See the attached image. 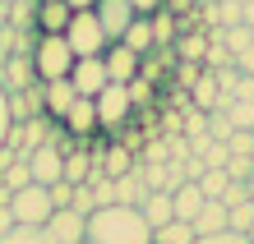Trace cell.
I'll return each mask as SVG.
<instances>
[{"mask_svg": "<svg viewBox=\"0 0 254 244\" xmlns=\"http://www.w3.org/2000/svg\"><path fill=\"white\" fill-rule=\"evenodd\" d=\"M88 244H153V226L143 221L139 207L129 203H107L88 212Z\"/></svg>", "mask_w": 254, "mask_h": 244, "instance_id": "obj_1", "label": "cell"}, {"mask_svg": "<svg viewBox=\"0 0 254 244\" xmlns=\"http://www.w3.org/2000/svg\"><path fill=\"white\" fill-rule=\"evenodd\" d=\"M28 60H33V74L42 83L47 79H69V69H74V51H69L65 33H37Z\"/></svg>", "mask_w": 254, "mask_h": 244, "instance_id": "obj_2", "label": "cell"}, {"mask_svg": "<svg viewBox=\"0 0 254 244\" xmlns=\"http://www.w3.org/2000/svg\"><path fill=\"white\" fill-rule=\"evenodd\" d=\"M65 42H69L74 60H79V55H102V51L111 47V37L102 33V23H97V14H93V9H74V14H69V23H65Z\"/></svg>", "mask_w": 254, "mask_h": 244, "instance_id": "obj_3", "label": "cell"}, {"mask_svg": "<svg viewBox=\"0 0 254 244\" xmlns=\"http://www.w3.org/2000/svg\"><path fill=\"white\" fill-rule=\"evenodd\" d=\"M51 212H56V203H51L47 185H37V180H28L23 189L9 194V217H14V226H47Z\"/></svg>", "mask_w": 254, "mask_h": 244, "instance_id": "obj_4", "label": "cell"}, {"mask_svg": "<svg viewBox=\"0 0 254 244\" xmlns=\"http://www.w3.org/2000/svg\"><path fill=\"white\" fill-rule=\"evenodd\" d=\"M93 106H97V129H107L111 139L125 129V120L134 115V106H129V93H125V83H107L102 93L93 97Z\"/></svg>", "mask_w": 254, "mask_h": 244, "instance_id": "obj_5", "label": "cell"}, {"mask_svg": "<svg viewBox=\"0 0 254 244\" xmlns=\"http://www.w3.org/2000/svg\"><path fill=\"white\" fill-rule=\"evenodd\" d=\"M28 161V175L37 180V185H56V180H65V147L61 143H37L33 152H23Z\"/></svg>", "mask_w": 254, "mask_h": 244, "instance_id": "obj_6", "label": "cell"}, {"mask_svg": "<svg viewBox=\"0 0 254 244\" xmlns=\"http://www.w3.org/2000/svg\"><path fill=\"white\" fill-rule=\"evenodd\" d=\"M42 231L51 235V244H83V235H88V217H83V212H74V207H56Z\"/></svg>", "mask_w": 254, "mask_h": 244, "instance_id": "obj_7", "label": "cell"}, {"mask_svg": "<svg viewBox=\"0 0 254 244\" xmlns=\"http://www.w3.org/2000/svg\"><path fill=\"white\" fill-rule=\"evenodd\" d=\"M56 125H61L74 143H88L97 134V106H93V97H74V106L56 120Z\"/></svg>", "mask_w": 254, "mask_h": 244, "instance_id": "obj_8", "label": "cell"}, {"mask_svg": "<svg viewBox=\"0 0 254 244\" xmlns=\"http://www.w3.org/2000/svg\"><path fill=\"white\" fill-rule=\"evenodd\" d=\"M69 83H74V93H79V97H97L102 88L111 83L102 55H79V60H74V69H69Z\"/></svg>", "mask_w": 254, "mask_h": 244, "instance_id": "obj_9", "label": "cell"}, {"mask_svg": "<svg viewBox=\"0 0 254 244\" xmlns=\"http://www.w3.org/2000/svg\"><path fill=\"white\" fill-rule=\"evenodd\" d=\"M93 14H97L102 33H107L111 42H121V33H125V28H129L134 19H139L129 0H97V5H93Z\"/></svg>", "mask_w": 254, "mask_h": 244, "instance_id": "obj_10", "label": "cell"}, {"mask_svg": "<svg viewBox=\"0 0 254 244\" xmlns=\"http://www.w3.org/2000/svg\"><path fill=\"white\" fill-rule=\"evenodd\" d=\"M74 97H79V93H74L69 79H47V83H42V115H47V120H61L69 106H74Z\"/></svg>", "mask_w": 254, "mask_h": 244, "instance_id": "obj_11", "label": "cell"}, {"mask_svg": "<svg viewBox=\"0 0 254 244\" xmlns=\"http://www.w3.org/2000/svg\"><path fill=\"white\" fill-rule=\"evenodd\" d=\"M102 65H107L111 83H129L134 74H139V55H134L129 47H121V42H111V47L102 51Z\"/></svg>", "mask_w": 254, "mask_h": 244, "instance_id": "obj_12", "label": "cell"}, {"mask_svg": "<svg viewBox=\"0 0 254 244\" xmlns=\"http://www.w3.org/2000/svg\"><path fill=\"white\" fill-rule=\"evenodd\" d=\"M208 203L203 189H199V180H181V185L171 189V212H176V221H194V212H199Z\"/></svg>", "mask_w": 254, "mask_h": 244, "instance_id": "obj_13", "label": "cell"}, {"mask_svg": "<svg viewBox=\"0 0 254 244\" xmlns=\"http://www.w3.org/2000/svg\"><path fill=\"white\" fill-rule=\"evenodd\" d=\"M139 212H143V221L153 226H167V221H176V212H171V189H148L143 194V203H139Z\"/></svg>", "mask_w": 254, "mask_h": 244, "instance_id": "obj_14", "label": "cell"}, {"mask_svg": "<svg viewBox=\"0 0 254 244\" xmlns=\"http://www.w3.org/2000/svg\"><path fill=\"white\" fill-rule=\"evenodd\" d=\"M194 235H217V231H227V207L217 203V198H208V203L194 212Z\"/></svg>", "mask_w": 254, "mask_h": 244, "instance_id": "obj_15", "label": "cell"}, {"mask_svg": "<svg viewBox=\"0 0 254 244\" xmlns=\"http://www.w3.org/2000/svg\"><path fill=\"white\" fill-rule=\"evenodd\" d=\"M69 5L65 0H42L37 5V33H65V23H69Z\"/></svg>", "mask_w": 254, "mask_h": 244, "instance_id": "obj_16", "label": "cell"}, {"mask_svg": "<svg viewBox=\"0 0 254 244\" xmlns=\"http://www.w3.org/2000/svg\"><path fill=\"white\" fill-rule=\"evenodd\" d=\"M121 47H129L134 55H148V51H157V42H153V23H148L143 14H139V19H134L129 28H125V33H121Z\"/></svg>", "mask_w": 254, "mask_h": 244, "instance_id": "obj_17", "label": "cell"}, {"mask_svg": "<svg viewBox=\"0 0 254 244\" xmlns=\"http://www.w3.org/2000/svg\"><path fill=\"white\" fill-rule=\"evenodd\" d=\"M148 23H153V42H157V51H167L176 47V37H181V28H176V14L162 5L157 14H148Z\"/></svg>", "mask_w": 254, "mask_h": 244, "instance_id": "obj_18", "label": "cell"}, {"mask_svg": "<svg viewBox=\"0 0 254 244\" xmlns=\"http://www.w3.org/2000/svg\"><path fill=\"white\" fill-rule=\"evenodd\" d=\"M176 55H181V60H199V65H203V51H208V33H203V28H190V33H181V37H176V47H171Z\"/></svg>", "mask_w": 254, "mask_h": 244, "instance_id": "obj_19", "label": "cell"}, {"mask_svg": "<svg viewBox=\"0 0 254 244\" xmlns=\"http://www.w3.org/2000/svg\"><path fill=\"white\" fill-rule=\"evenodd\" d=\"M88 175H93V152H83V143H79V147L65 152V180L69 185H83Z\"/></svg>", "mask_w": 254, "mask_h": 244, "instance_id": "obj_20", "label": "cell"}, {"mask_svg": "<svg viewBox=\"0 0 254 244\" xmlns=\"http://www.w3.org/2000/svg\"><path fill=\"white\" fill-rule=\"evenodd\" d=\"M143 194H148V185H143V175H139V171H129V175L116 180V203L139 207V203H143Z\"/></svg>", "mask_w": 254, "mask_h": 244, "instance_id": "obj_21", "label": "cell"}, {"mask_svg": "<svg viewBox=\"0 0 254 244\" xmlns=\"http://www.w3.org/2000/svg\"><path fill=\"white\" fill-rule=\"evenodd\" d=\"M190 93H194V106H199V111H213V106H217V79H213V69H203L199 79L190 83Z\"/></svg>", "mask_w": 254, "mask_h": 244, "instance_id": "obj_22", "label": "cell"}, {"mask_svg": "<svg viewBox=\"0 0 254 244\" xmlns=\"http://www.w3.org/2000/svg\"><path fill=\"white\" fill-rule=\"evenodd\" d=\"M153 244H194V226L190 221H167L153 231Z\"/></svg>", "mask_w": 254, "mask_h": 244, "instance_id": "obj_23", "label": "cell"}, {"mask_svg": "<svg viewBox=\"0 0 254 244\" xmlns=\"http://www.w3.org/2000/svg\"><path fill=\"white\" fill-rule=\"evenodd\" d=\"M0 244H51V235L42 231V226H9V231L0 235Z\"/></svg>", "mask_w": 254, "mask_h": 244, "instance_id": "obj_24", "label": "cell"}, {"mask_svg": "<svg viewBox=\"0 0 254 244\" xmlns=\"http://www.w3.org/2000/svg\"><path fill=\"white\" fill-rule=\"evenodd\" d=\"M28 180H33V175H28V161H23V157H14V161L5 166V171H0V185H5L9 194H14V189H23Z\"/></svg>", "mask_w": 254, "mask_h": 244, "instance_id": "obj_25", "label": "cell"}, {"mask_svg": "<svg viewBox=\"0 0 254 244\" xmlns=\"http://www.w3.org/2000/svg\"><path fill=\"white\" fill-rule=\"evenodd\" d=\"M199 189H203V198H222V189H227V171H222V166H203Z\"/></svg>", "mask_w": 254, "mask_h": 244, "instance_id": "obj_26", "label": "cell"}, {"mask_svg": "<svg viewBox=\"0 0 254 244\" xmlns=\"http://www.w3.org/2000/svg\"><path fill=\"white\" fill-rule=\"evenodd\" d=\"M125 93H129V106L139 111V106H148V101H153V83H148L143 74H134V79L125 83Z\"/></svg>", "mask_w": 254, "mask_h": 244, "instance_id": "obj_27", "label": "cell"}, {"mask_svg": "<svg viewBox=\"0 0 254 244\" xmlns=\"http://www.w3.org/2000/svg\"><path fill=\"white\" fill-rule=\"evenodd\" d=\"M250 221H254V203H236V207H227V231H250Z\"/></svg>", "mask_w": 254, "mask_h": 244, "instance_id": "obj_28", "label": "cell"}, {"mask_svg": "<svg viewBox=\"0 0 254 244\" xmlns=\"http://www.w3.org/2000/svg\"><path fill=\"white\" fill-rule=\"evenodd\" d=\"M69 207H74V212H83V217H88V212H97V198H93V189H88V180H83V185H74Z\"/></svg>", "mask_w": 254, "mask_h": 244, "instance_id": "obj_29", "label": "cell"}, {"mask_svg": "<svg viewBox=\"0 0 254 244\" xmlns=\"http://www.w3.org/2000/svg\"><path fill=\"white\" fill-rule=\"evenodd\" d=\"M227 134H231V120H227V111H208V139L227 143Z\"/></svg>", "mask_w": 254, "mask_h": 244, "instance_id": "obj_30", "label": "cell"}, {"mask_svg": "<svg viewBox=\"0 0 254 244\" xmlns=\"http://www.w3.org/2000/svg\"><path fill=\"white\" fill-rule=\"evenodd\" d=\"M227 157H231L227 143H217V139H208V147L199 152V161H203V166H227Z\"/></svg>", "mask_w": 254, "mask_h": 244, "instance_id": "obj_31", "label": "cell"}, {"mask_svg": "<svg viewBox=\"0 0 254 244\" xmlns=\"http://www.w3.org/2000/svg\"><path fill=\"white\" fill-rule=\"evenodd\" d=\"M222 171H227V180H250V175H254V161H250V157H227Z\"/></svg>", "mask_w": 254, "mask_h": 244, "instance_id": "obj_32", "label": "cell"}, {"mask_svg": "<svg viewBox=\"0 0 254 244\" xmlns=\"http://www.w3.org/2000/svg\"><path fill=\"white\" fill-rule=\"evenodd\" d=\"M194 244H250V235H241V231H217V235H194Z\"/></svg>", "mask_w": 254, "mask_h": 244, "instance_id": "obj_33", "label": "cell"}, {"mask_svg": "<svg viewBox=\"0 0 254 244\" xmlns=\"http://www.w3.org/2000/svg\"><path fill=\"white\" fill-rule=\"evenodd\" d=\"M47 194H51V203H56V207H69L74 185H69V180H56V185H47Z\"/></svg>", "mask_w": 254, "mask_h": 244, "instance_id": "obj_34", "label": "cell"}, {"mask_svg": "<svg viewBox=\"0 0 254 244\" xmlns=\"http://www.w3.org/2000/svg\"><path fill=\"white\" fill-rule=\"evenodd\" d=\"M199 74H203V65H199V60H181V65H176V79H181L185 88L199 79Z\"/></svg>", "mask_w": 254, "mask_h": 244, "instance_id": "obj_35", "label": "cell"}, {"mask_svg": "<svg viewBox=\"0 0 254 244\" xmlns=\"http://www.w3.org/2000/svg\"><path fill=\"white\" fill-rule=\"evenodd\" d=\"M241 74H254V47H245V51H236V60H231Z\"/></svg>", "mask_w": 254, "mask_h": 244, "instance_id": "obj_36", "label": "cell"}, {"mask_svg": "<svg viewBox=\"0 0 254 244\" xmlns=\"http://www.w3.org/2000/svg\"><path fill=\"white\" fill-rule=\"evenodd\" d=\"M129 5H134V14H143V19H148V14H157L167 0H129Z\"/></svg>", "mask_w": 254, "mask_h": 244, "instance_id": "obj_37", "label": "cell"}, {"mask_svg": "<svg viewBox=\"0 0 254 244\" xmlns=\"http://www.w3.org/2000/svg\"><path fill=\"white\" fill-rule=\"evenodd\" d=\"M148 161H153V166H162V161H171V152H167V143H153V147H148Z\"/></svg>", "mask_w": 254, "mask_h": 244, "instance_id": "obj_38", "label": "cell"}, {"mask_svg": "<svg viewBox=\"0 0 254 244\" xmlns=\"http://www.w3.org/2000/svg\"><path fill=\"white\" fill-rule=\"evenodd\" d=\"M5 129H9V106H5V88H0V143H5Z\"/></svg>", "mask_w": 254, "mask_h": 244, "instance_id": "obj_39", "label": "cell"}, {"mask_svg": "<svg viewBox=\"0 0 254 244\" xmlns=\"http://www.w3.org/2000/svg\"><path fill=\"white\" fill-rule=\"evenodd\" d=\"M241 23L254 28V0H245V5H241Z\"/></svg>", "mask_w": 254, "mask_h": 244, "instance_id": "obj_40", "label": "cell"}, {"mask_svg": "<svg viewBox=\"0 0 254 244\" xmlns=\"http://www.w3.org/2000/svg\"><path fill=\"white\" fill-rule=\"evenodd\" d=\"M9 226H14V217H9V207H0V235H5Z\"/></svg>", "mask_w": 254, "mask_h": 244, "instance_id": "obj_41", "label": "cell"}, {"mask_svg": "<svg viewBox=\"0 0 254 244\" xmlns=\"http://www.w3.org/2000/svg\"><path fill=\"white\" fill-rule=\"evenodd\" d=\"M65 5H69V9H93L97 0H65Z\"/></svg>", "mask_w": 254, "mask_h": 244, "instance_id": "obj_42", "label": "cell"}, {"mask_svg": "<svg viewBox=\"0 0 254 244\" xmlns=\"http://www.w3.org/2000/svg\"><path fill=\"white\" fill-rule=\"evenodd\" d=\"M0 207H9V189L5 185H0Z\"/></svg>", "mask_w": 254, "mask_h": 244, "instance_id": "obj_43", "label": "cell"}, {"mask_svg": "<svg viewBox=\"0 0 254 244\" xmlns=\"http://www.w3.org/2000/svg\"><path fill=\"white\" fill-rule=\"evenodd\" d=\"M245 194H250V203H254V175H250V180H245Z\"/></svg>", "mask_w": 254, "mask_h": 244, "instance_id": "obj_44", "label": "cell"}, {"mask_svg": "<svg viewBox=\"0 0 254 244\" xmlns=\"http://www.w3.org/2000/svg\"><path fill=\"white\" fill-rule=\"evenodd\" d=\"M245 235H250V240H254V221H250V231H245Z\"/></svg>", "mask_w": 254, "mask_h": 244, "instance_id": "obj_45", "label": "cell"}, {"mask_svg": "<svg viewBox=\"0 0 254 244\" xmlns=\"http://www.w3.org/2000/svg\"><path fill=\"white\" fill-rule=\"evenodd\" d=\"M250 42H254V28H250Z\"/></svg>", "mask_w": 254, "mask_h": 244, "instance_id": "obj_46", "label": "cell"}, {"mask_svg": "<svg viewBox=\"0 0 254 244\" xmlns=\"http://www.w3.org/2000/svg\"><path fill=\"white\" fill-rule=\"evenodd\" d=\"M236 5H245V0H236Z\"/></svg>", "mask_w": 254, "mask_h": 244, "instance_id": "obj_47", "label": "cell"}, {"mask_svg": "<svg viewBox=\"0 0 254 244\" xmlns=\"http://www.w3.org/2000/svg\"><path fill=\"white\" fill-rule=\"evenodd\" d=\"M250 134H254V129H250Z\"/></svg>", "mask_w": 254, "mask_h": 244, "instance_id": "obj_48", "label": "cell"}, {"mask_svg": "<svg viewBox=\"0 0 254 244\" xmlns=\"http://www.w3.org/2000/svg\"><path fill=\"white\" fill-rule=\"evenodd\" d=\"M250 244H254V240H250Z\"/></svg>", "mask_w": 254, "mask_h": 244, "instance_id": "obj_49", "label": "cell"}, {"mask_svg": "<svg viewBox=\"0 0 254 244\" xmlns=\"http://www.w3.org/2000/svg\"><path fill=\"white\" fill-rule=\"evenodd\" d=\"M83 244H88V240H83Z\"/></svg>", "mask_w": 254, "mask_h": 244, "instance_id": "obj_50", "label": "cell"}]
</instances>
